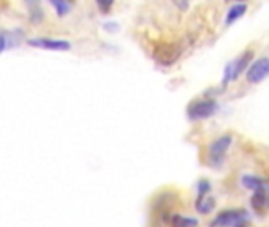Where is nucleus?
<instances>
[{
  "label": "nucleus",
  "instance_id": "13",
  "mask_svg": "<svg viewBox=\"0 0 269 227\" xmlns=\"http://www.w3.org/2000/svg\"><path fill=\"white\" fill-rule=\"evenodd\" d=\"M49 4L52 5V8L56 10L57 16L64 17L70 13V2L68 0H49Z\"/></svg>",
  "mask_w": 269,
  "mask_h": 227
},
{
  "label": "nucleus",
  "instance_id": "9",
  "mask_svg": "<svg viewBox=\"0 0 269 227\" xmlns=\"http://www.w3.org/2000/svg\"><path fill=\"white\" fill-rule=\"evenodd\" d=\"M245 11H247V5H245V4H235V5L228 10V13H226L225 24H226V26L235 24L236 20H239V19L245 14Z\"/></svg>",
  "mask_w": 269,
  "mask_h": 227
},
{
  "label": "nucleus",
  "instance_id": "8",
  "mask_svg": "<svg viewBox=\"0 0 269 227\" xmlns=\"http://www.w3.org/2000/svg\"><path fill=\"white\" fill-rule=\"evenodd\" d=\"M250 202H252V207H254V209H255L258 213H260V212H263V210H264V207L267 205V202H269L267 190H266L264 187H261V188L255 190Z\"/></svg>",
  "mask_w": 269,
  "mask_h": 227
},
{
  "label": "nucleus",
  "instance_id": "19",
  "mask_svg": "<svg viewBox=\"0 0 269 227\" xmlns=\"http://www.w3.org/2000/svg\"><path fill=\"white\" fill-rule=\"evenodd\" d=\"M225 2H233V4H244L245 0H225Z\"/></svg>",
  "mask_w": 269,
  "mask_h": 227
},
{
  "label": "nucleus",
  "instance_id": "5",
  "mask_svg": "<svg viewBox=\"0 0 269 227\" xmlns=\"http://www.w3.org/2000/svg\"><path fill=\"white\" fill-rule=\"evenodd\" d=\"M231 143H233V137L230 134H223L211 143L209 150H208V156H209V162L212 166H220L223 162L226 153H228V150L231 147Z\"/></svg>",
  "mask_w": 269,
  "mask_h": 227
},
{
  "label": "nucleus",
  "instance_id": "4",
  "mask_svg": "<svg viewBox=\"0 0 269 227\" xmlns=\"http://www.w3.org/2000/svg\"><path fill=\"white\" fill-rule=\"evenodd\" d=\"M217 111H219V105L216 99H196L189 105L187 117L190 120H204L212 117Z\"/></svg>",
  "mask_w": 269,
  "mask_h": 227
},
{
  "label": "nucleus",
  "instance_id": "7",
  "mask_svg": "<svg viewBox=\"0 0 269 227\" xmlns=\"http://www.w3.org/2000/svg\"><path fill=\"white\" fill-rule=\"evenodd\" d=\"M27 45L32 48H38V49H45V51H56V52H64V51H70L71 45L65 39H56V38H48V36H37V38H30L27 41Z\"/></svg>",
  "mask_w": 269,
  "mask_h": 227
},
{
  "label": "nucleus",
  "instance_id": "15",
  "mask_svg": "<svg viewBox=\"0 0 269 227\" xmlns=\"http://www.w3.org/2000/svg\"><path fill=\"white\" fill-rule=\"evenodd\" d=\"M211 191V183L208 180H201L198 183V197L208 196V193Z\"/></svg>",
  "mask_w": 269,
  "mask_h": 227
},
{
  "label": "nucleus",
  "instance_id": "18",
  "mask_svg": "<svg viewBox=\"0 0 269 227\" xmlns=\"http://www.w3.org/2000/svg\"><path fill=\"white\" fill-rule=\"evenodd\" d=\"M24 2H26L27 5H37V4H38V0H24Z\"/></svg>",
  "mask_w": 269,
  "mask_h": 227
},
{
  "label": "nucleus",
  "instance_id": "12",
  "mask_svg": "<svg viewBox=\"0 0 269 227\" xmlns=\"http://www.w3.org/2000/svg\"><path fill=\"white\" fill-rule=\"evenodd\" d=\"M241 183H242V187H244V188L252 190V191H255V190L264 187L263 178H260V177H257V175H244L242 180H241Z\"/></svg>",
  "mask_w": 269,
  "mask_h": 227
},
{
  "label": "nucleus",
  "instance_id": "16",
  "mask_svg": "<svg viewBox=\"0 0 269 227\" xmlns=\"http://www.w3.org/2000/svg\"><path fill=\"white\" fill-rule=\"evenodd\" d=\"M171 2H173L181 11L189 10V0H171Z\"/></svg>",
  "mask_w": 269,
  "mask_h": 227
},
{
  "label": "nucleus",
  "instance_id": "1",
  "mask_svg": "<svg viewBox=\"0 0 269 227\" xmlns=\"http://www.w3.org/2000/svg\"><path fill=\"white\" fill-rule=\"evenodd\" d=\"M252 60H254V51L247 49L238 58L231 60L230 64H226V67L223 70V79H222L223 87L228 86L230 82L236 80L247 68H249V65L252 64Z\"/></svg>",
  "mask_w": 269,
  "mask_h": 227
},
{
  "label": "nucleus",
  "instance_id": "10",
  "mask_svg": "<svg viewBox=\"0 0 269 227\" xmlns=\"http://www.w3.org/2000/svg\"><path fill=\"white\" fill-rule=\"evenodd\" d=\"M195 209L200 213H203V215H208V213H211L216 209V200L212 197H208V196L198 197L196 203H195Z\"/></svg>",
  "mask_w": 269,
  "mask_h": 227
},
{
  "label": "nucleus",
  "instance_id": "17",
  "mask_svg": "<svg viewBox=\"0 0 269 227\" xmlns=\"http://www.w3.org/2000/svg\"><path fill=\"white\" fill-rule=\"evenodd\" d=\"M7 41H8L7 35H5V33H0V54H2V52L5 51V48H7Z\"/></svg>",
  "mask_w": 269,
  "mask_h": 227
},
{
  "label": "nucleus",
  "instance_id": "20",
  "mask_svg": "<svg viewBox=\"0 0 269 227\" xmlns=\"http://www.w3.org/2000/svg\"><path fill=\"white\" fill-rule=\"evenodd\" d=\"M238 227H247L245 224H241V225H238Z\"/></svg>",
  "mask_w": 269,
  "mask_h": 227
},
{
  "label": "nucleus",
  "instance_id": "11",
  "mask_svg": "<svg viewBox=\"0 0 269 227\" xmlns=\"http://www.w3.org/2000/svg\"><path fill=\"white\" fill-rule=\"evenodd\" d=\"M171 225L173 227H198V219L184 216V215H173Z\"/></svg>",
  "mask_w": 269,
  "mask_h": 227
},
{
  "label": "nucleus",
  "instance_id": "3",
  "mask_svg": "<svg viewBox=\"0 0 269 227\" xmlns=\"http://www.w3.org/2000/svg\"><path fill=\"white\" fill-rule=\"evenodd\" d=\"M247 219H249V213L244 209L225 210L211 221L209 227H238L241 224H245Z\"/></svg>",
  "mask_w": 269,
  "mask_h": 227
},
{
  "label": "nucleus",
  "instance_id": "14",
  "mask_svg": "<svg viewBox=\"0 0 269 227\" xmlns=\"http://www.w3.org/2000/svg\"><path fill=\"white\" fill-rule=\"evenodd\" d=\"M114 2L116 0H95V4L101 14H110L114 7Z\"/></svg>",
  "mask_w": 269,
  "mask_h": 227
},
{
  "label": "nucleus",
  "instance_id": "6",
  "mask_svg": "<svg viewBox=\"0 0 269 227\" xmlns=\"http://www.w3.org/2000/svg\"><path fill=\"white\" fill-rule=\"evenodd\" d=\"M269 77V57H260L254 60L245 70V79L250 84H260Z\"/></svg>",
  "mask_w": 269,
  "mask_h": 227
},
{
  "label": "nucleus",
  "instance_id": "2",
  "mask_svg": "<svg viewBox=\"0 0 269 227\" xmlns=\"http://www.w3.org/2000/svg\"><path fill=\"white\" fill-rule=\"evenodd\" d=\"M182 54V49L177 43H158L154 51H152V57L162 67H171L179 60Z\"/></svg>",
  "mask_w": 269,
  "mask_h": 227
}]
</instances>
